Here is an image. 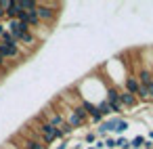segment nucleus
Returning <instances> with one entry per match:
<instances>
[{
    "label": "nucleus",
    "instance_id": "1",
    "mask_svg": "<svg viewBox=\"0 0 153 149\" xmlns=\"http://www.w3.org/2000/svg\"><path fill=\"white\" fill-rule=\"evenodd\" d=\"M36 15H38V19H40V23H53L55 19H57V11L51 7V4H44V2H38V7H36Z\"/></svg>",
    "mask_w": 153,
    "mask_h": 149
},
{
    "label": "nucleus",
    "instance_id": "2",
    "mask_svg": "<svg viewBox=\"0 0 153 149\" xmlns=\"http://www.w3.org/2000/svg\"><path fill=\"white\" fill-rule=\"evenodd\" d=\"M105 101L109 103L111 113H113V111H115V113L124 111V107H122V103H120V90H117L115 86H107V97H105Z\"/></svg>",
    "mask_w": 153,
    "mask_h": 149
},
{
    "label": "nucleus",
    "instance_id": "3",
    "mask_svg": "<svg viewBox=\"0 0 153 149\" xmlns=\"http://www.w3.org/2000/svg\"><path fill=\"white\" fill-rule=\"evenodd\" d=\"M21 53V46H11V44H4V42H0V57H2L4 61L7 59H17Z\"/></svg>",
    "mask_w": 153,
    "mask_h": 149
},
{
    "label": "nucleus",
    "instance_id": "4",
    "mask_svg": "<svg viewBox=\"0 0 153 149\" xmlns=\"http://www.w3.org/2000/svg\"><path fill=\"white\" fill-rule=\"evenodd\" d=\"M9 32L19 40V36H23V34L32 32V28H30V25H25V23H21L19 19H15V21H9Z\"/></svg>",
    "mask_w": 153,
    "mask_h": 149
},
{
    "label": "nucleus",
    "instance_id": "5",
    "mask_svg": "<svg viewBox=\"0 0 153 149\" xmlns=\"http://www.w3.org/2000/svg\"><path fill=\"white\" fill-rule=\"evenodd\" d=\"M136 80H138L140 86H149V84L153 82V72H151L149 67H140L138 74H136Z\"/></svg>",
    "mask_w": 153,
    "mask_h": 149
},
{
    "label": "nucleus",
    "instance_id": "6",
    "mask_svg": "<svg viewBox=\"0 0 153 149\" xmlns=\"http://www.w3.org/2000/svg\"><path fill=\"white\" fill-rule=\"evenodd\" d=\"M138 88H140V84H138V80H136V76H126V80H124V90L136 97V92H138Z\"/></svg>",
    "mask_w": 153,
    "mask_h": 149
},
{
    "label": "nucleus",
    "instance_id": "7",
    "mask_svg": "<svg viewBox=\"0 0 153 149\" xmlns=\"http://www.w3.org/2000/svg\"><path fill=\"white\" fill-rule=\"evenodd\" d=\"M111 120H113L111 132H115V134H124V132L130 128V122H128V120H124V118H111Z\"/></svg>",
    "mask_w": 153,
    "mask_h": 149
},
{
    "label": "nucleus",
    "instance_id": "8",
    "mask_svg": "<svg viewBox=\"0 0 153 149\" xmlns=\"http://www.w3.org/2000/svg\"><path fill=\"white\" fill-rule=\"evenodd\" d=\"M120 103H122V107H134L138 103V99L134 95L126 92V90H120Z\"/></svg>",
    "mask_w": 153,
    "mask_h": 149
},
{
    "label": "nucleus",
    "instance_id": "9",
    "mask_svg": "<svg viewBox=\"0 0 153 149\" xmlns=\"http://www.w3.org/2000/svg\"><path fill=\"white\" fill-rule=\"evenodd\" d=\"M19 44H25V46H36V42H38V38L32 34V32H27V34H23V36H19V40H17Z\"/></svg>",
    "mask_w": 153,
    "mask_h": 149
},
{
    "label": "nucleus",
    "instance_id": "10",
    "mask_svg": "<svg viewBox=\"0 0 153 149\" xmlns=\"http://www.w3.org/2000/svg\"><path fill=\"white\" fill-rule=\"evenodd\" d=\"M19 9L21 11H25V13H30V11H36V7H38V2L36 0H19Z\"/></svg>",
    "mask_w": 153,
    "mask_h": 149
},
{
    "label": "nucleus",
    "instance_id": "11",
    "mask_svg": "<svg viewBox=\"0 0 153 149\" xmlns=\"http://www.w3.org/2000/svg\"><path fill=\"white\" fill-rule=\"evenodd\" d=\"M19 13H21V9H19V4H17V2H13V4L9 7V11L4 13V17H9L11 21H15V19L19 17Z\"/></svg>",
    "mask_w": 153,
    "mask_h": 149
},
{
    "label": "nucleus",
    "instance_id": "12",
    "mask_svg": "<svg viewBox=\"0 0 153 149\" xmlns=\"http://www.w3.org/2000/svg\"><path fill=\"white\" fill-rule=\"evenodd\" d=\"M0 42H4V44H11V46H17V44H19V42H17V38H15V36H13V34H11L9 30H7V32L2 34V38H0Z\"/></svg>",
    "mask_w": 153,
    "mask_h": 149
},
{
    "label": "nucleus",
    "instance_id": "13",
    "mask_svg": "<svg viewBox=\"0 0 153 149\" xmlns=\"http://www.w3.org/2000/svg\"><path fill=\"white\" fill-rule=\"evenodd\" d=\"M97 109H99V111H101V115H103V118H105V115H109V113H111V107H109V103H107V101H105V99H103V101H101V103H97Z\"/></svg>",
    "mask_w": 153,
    "mask_h": 149
},
{
    "label": "nucleus",
    "instance_id": "14",
    "mask_svg": "<svg viewBox=\"0 0 153 149\" xmlns=\"http://www.w3.org/2000/svg\"><path fill=\"white\" fill-rule=\"evenodd\" d=\"M115 149H132V147H130V141L126 136H117L115 139Z\"/></svg>",
    "mask_w": 153,
    "mask_h": 149
},
{
    "label": "nucleus",
    "instance_id": "15",
    "mask_svg": "<svg viewBox=\"0 0 153 149\" xmlns=\"http://www.w3.org/2000/svg\"><path fill=\"white\" fill-rule=\"evenodd\" d=\"M145 136L143 134H138V136H134L132 141H130V147H134V149H143V145H145Z\"/></svg>",
    "mask_w": 153,
    "mask_h": 149
},
{
    "label": "nucleus",
    "instance_id": "16",
    "mask_svg": "<svg viewBox=\"0 0 153 149\" xmlns=\"http://www.w3.org/2000/svg\"><path fill=\"white\" fill-rule=\"evenodd\" d=\"M136 99H140V101H151V99H149V90H147V86H140V88H138Z\"/></svg>",
    "mask_w": 153,
    "mask_h": 149
},
{
    "label": "nucleus",
    "instance_id": "17",
    "mask_svg": "<svg viewBox=\"0 0 153 149\" xmlns=\"http://www.w3.org/2000/svg\"><path fill=\"white\" fill-rule=\"evenodd\" d=\"M71 132H74V130H71V128H69V126L65 124L63 128H59V139H65V136H69Z\"/></svg>",
    "mask_w": 153,
    "mask_h": 149
},
{
    "label": "nucleus",
    "instance_id": "18",
    "mask_svg": "<svg viewBox=\"0 0 153 149\" xmlns=\"http://www.w3.org/2000/svg\"><path fill=\"white\" fill-rule=\"evenodd\" d=\"M94 141H97V132H86V134H84V143L94 145Z\"/></svg>",
    "mask_w": 153,
    "mask_h": 149
},
{
    "label": "nucleus",
    "instance_id": "19",
    "mask_svg": "<svg viewBox=\"0 0 153 149\" xmlns=\"http://www.w3.org/2000/svg\"><path fill=\"white\" fill-rule=\"evenodd\" d=\"M105 149H115V139L113 136H107L105 139Z\"/></svg>",
    "mask_w": 153,
    "mask_h": 149
},
{
    "label": "nucleus",
    "instance_id": "20",
    "mask_svg": "<svg viewBox=\"0 0 153 149\" xmlns=\"http://www.w3.org/2000/svg\"><path fill=\"white\" fill-rule=\"evenodd\" d=\"M92 147H94V149H105V141H103V139H97Z\"/></svg>",
    "mask_w": 153,
    "mask_h": 149
},
{
    "label": "nucleus",
    "instance_id": "21",
    "mask_svg": "<svg viewBox=\"0 0 153 149\" xmlns=\"http://www.w3.org/2000/svg\"><path fill=\"white\" fill-rule=\"evenodd\" d=\"M147 90H149V99H153V82L147 86Z\"/></svg>",
    "mask_w": 153,
    "mask_h": 149
},
{
    "label": "nucleus",
    "instance_id": "22",
    "mask_svg": "<svg viewBox=\"0 0 153 149\" xmlns=\"http://www.w3.org/2000/svg\"><path fill=\"white\" fill-rule=\"evenodd\" d=\"M57 149H67V141H63V143H61V145H59Z\"/></svg>",
    "mask_w": 153,
    "mask_h": 149
},
{
    "label": "nucleus",
    "instance_id": "23",
    "mask_svg": "<svg viewBox=\"0 0 153 149\" xmlns=\"http://www.w3.org/2000/svg\"><path fill=\"white\" fill-rule=\"evenodd\" d=\"M4 32H7V30H4V25L0 23V38H2V34H4Z\"/></svg>",
    "mask_w": 153,
    "mask_h": 149
},
{
    "label": "nucleus",
    "instance_id": "24",
    "mask_svg": "<svg viewBox=\"0 0 153 149\" xmlns=\"http://www.w3.org/2000/svg\"><path fill=\"white\" fill-rule=\"evenodd\" d=\"M74 149H82V143H78V145H74Z\"/></svg>",
    "mask_w": 153,
    "mask_h": 149
},
{
    "label": "nucleus",
    "instance_id": "25",
    "mask_svg": "<svg viewBox=\"0 0 153 149\" xmlns=\"http://www.w3.org/2000/svg\"><path fill=\"white\" fill-rule=\"evenodd\" d=\"M88 149H94V147H88Z\"/></svg>",
    "mask_w": 153,
    "mask_h": 149
},
{
    "label": "nucleus",
    "instance_id": "26",
    "mask_svg": "<svg viewBox=\"0 0 153 149\" xmlns=\"http://www.w3.org/2000/svg\"><path fill=\"white\" fill-rule=\"evenodd\" d=\"M132 149H134V147H132Z\"/></svg>",
    "mask_w": 153,
    "mask_h": 149
},
{
    "label": "nucleus",
    "instance_id": "27",
    "mask_svg": "<svg viewBox=\"0 0 153 149\" xmlns=\"http://www.w3.org/2000/svg\"><path fill=\"white\" fill-rule=\"evenodd\" d=\"M151 72H153V69H151Z\"/></svg>",
    "mask_w": 153,
    "mask_h": 149
}]
</instances>
